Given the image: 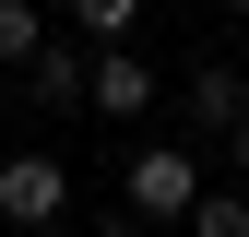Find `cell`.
Returning <instances> with one entry per match:
<instances>
[{"mask_svg":"<svg viewBox=\"0 0 249 237\" xmlns=\"http://www.w3.org/2000/svg\"><path fill=\"white\" fill-rule=\"evenodd\" d=\"M0 225H24V237L71 225V166L59 154H0Z\"/></svg>","mask_w":249,"mask_h":237,"instance_id":"cell-1","label":"cell"},{"mask_svg":"<svg viewBox=\"0 0 249 237\" xmlns=\"http://www.w3.org/2000/svg\"><path fill=\"white\" fill-rule=\"evenodd\" d=\"M202 190V142H142L131 154V225H178Z\"/></svg>","mask_w":249,"mask_h":237,"instance_id":"cell-2","label":"cell"},{"mask_svg":"<svg viewBox=\"0 0 249 237\" xmlns=\"http://www.w3.org/2000/svg\"><path fill=\"white\" fill-rule=\"evenodd\" d=\"M237 118H249V71L237 59H202L190 71V142H226Z\"/></svg>","mask_w":249,"mask_h":237,"instance_id":"cell-3","label":"cell"},{"mask_svg":"<svg viewBox=\"0 0 249 237\" xmlns=\"http://www.w3.org/2000/svg\"><path fill=\"white\" fill-rule=\"evenodd\" d=\"M83 107H95V118H142V107H154V71L131 59V36H119V48H95V83H83Z\"/></svg>","mask_w":249,"mask_h":237,"instance_id":"cell-4","label":"cell"},{"mask_svg":"<svg viewBox=\"0 0 249 237\" xmlns=\"http://www.w3.org/2000/svg\"><path fill=\"white\" fill-rule=\"evenodd\" d=\"M83 83H95V48H36V59H24V95L59 107V118L83 107Z\"/></svg>","mask_w":249,"mask_h":237,"instance_id":"cell-5","label":"cell"},{"mask_svg":"<svg viewBox=\"0 0 249 237\" xmlns=\"http://www.w3.org/2000/svg\"><path fill=\"white\" fill-rule=\"evenodd\" d=\"M178 225H190V237H249V178H237V190H190Z\"/></svg>","mask_w":249,"mask_h":237,"instance_id":"cell-6","label":"cell"},{"mask_svg":"<svg viewBox=\"0 0 249 237\" xmlns=\"http://www.w3.org/2000/svg\"><path fill=\"white\" fill-rule=\"evenodd\" d=\"M71 24H83V48H119L142 24V0H71Z\"/></svg>","mask_w":249,"mask_h":237,"instance_id":"cell-7","label":"cell"},{"mask_svg":"<svg viewBox=\"0 0 249 237\" xmlns=\"http://www.w3.org/2000/svg\"><path fill=\"white\" fill-rule=\"evenodd\" d=\"M48 48V12H36V0H0V59H36Z\"/></svg>","mask_w":249,"mask_h":237,"instance_id":"cell-8","label":"cell"},{"mask_svg":"<svg viewBox=\"0 0 249 237\" xmlns=\"http://www.w3.org/2000/svg\"><path fill=\"white\" fill-rule=\"evenodd\" d=\"M226 166H237V178H249V118H237V131H226Z\"/></svg>","mask_w":249,"mask_h":237,"instance_id":"cell-9","label":"cell"},{"mask_svg":"<svg viewBox=\"0 0 249 237\" xmlns=\"http://www.w3.org/2000/svg\"><path fill=\"white\" fill-rule=\"evenodd\" d=\"M226 12H249V0H226Z\"/></svg>","mask_w":249,"mask_h":237,"instance_id":"cell-10","label":"cell"}]
</instances>
